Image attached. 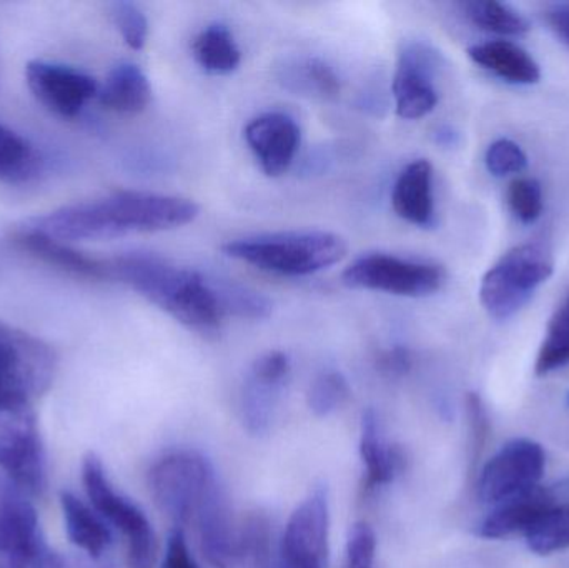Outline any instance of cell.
Returning a JSON list of instances; mask_svg holds the SVG:
<instances>
[{
  "instance_id": "obj_43",
  "label": "cell",
  "mask_w": 569,
  "mask_h": 568,
  "mask_svg": "<svg viewBox=\"0 0 569 568\" xmlns=\"http://www.w3.org/2000/svg\"><path fill=\"white\" fill-rule=\"evenodd\" d=\"M36 568H72L69 566L66 559L59 554L52 552V550H47L43 554L42 559L39 560Z\"/></svg>"
},
{
  "instance_id": "obj_16",
  "label": "cell",
  "mask_w": 569,
  "mask_h": 568,
  "mask_svg": "<svg viewBox=\"0 0 569 568\" xmlns=\"http://www.w3.org/2000/svg\"><path fill=\"white\" fill-rule=\"evenodd\" d=\"M246 140L263 172L279 177L293 163L300 149L301 132L287 113L270 112L257 117L246 127Z\"/></svg>"
},
{
  "instance_id": "obj_41",
  "label": "cell",
  "mask_w": 569,
  "mask_h": 568,
  "mask_svg": "<svg viewBox=\"0 0 569 568\" xmlns=\"http://www.w3.org/2000/svg\"><path fill=\"white\" fill-rule=\"evenodd\" d=\"M411 366H413V359H411L410 350L405 347H395L378 357V369L387 376H405L410 372Z\"/></svg>"
},
{
  "instance_id": "obj_19",
  "label": "cell",
  "mask_w": 569,
  "mask_h": 568,
  "mask_svg": "<svg viewBox=\"0 0 569 568\" xmlns=\"http://www.w3.org/2000/svg\"><path fill=\"white\" fill-rule=\"evenodd\" d=\"M391 203L397 216L408 223L433 226V167L428 160H415L401 170L393 186Z\"/></svg>"
},
{
  "instance_id": "obj_14",
  "label": "cell",
  "mask_w": 569,
  "mask_h": 568,
  "mask_svg": "<svg viewBox=\"0 0 569 568\" xmlns=\"http://www.w3.org/2000/svg\"><path fill=\"white\" fill-rule=\"evenodd\" d=\"M440 57L427 43H407L398 57L393 97L401 119L417 120L433 112L438 103L435 86Z\"/></svg>"
},
{
  "instance_id": "obj_38",
  "label": "cell",
  "mask_w": 569,
  "mask_h": 568,
  "mask_svg": "<svg viewBox=\"0 0 569 568\" xmlns=\"http://www.w3.org/2000/svg\"><path fill=\"white\" fill-rule=\"evenodd\" d=\"M377 536L367 522L353 524L348 534L347 568H375Z\"/></svg>"
},
{
  "instance_id": "obj_22",
  "label": "cell",
  "mask_w": 569,
  "mask_h": 568,
  "mask_svg": "<svg viewBox=\"0 0 569 568\" xmlns=\"http://www.w3.org/2000/svg\"><path fill=\"white\" fill-rule=\"evenodd\" d=\"M97 99L106 109L122 116H136L152 100V87L143 70L136 63L123 62L113 67Z\"/></svg>"
},
{
  "instance_id": "obj_10",
  "label": "cell",
  "mask_w": 569,
  "mask_h": 568,
  "mask_svg": "<svg viewBox=\"0 0 569 568\" xmlns=\"http://www.w3.org/2000/svg\"><path fill=\"white\" fill-rule=\"evenodd\" d=\"M547 469V454L530 439L510 440L481 469L478 497L487 506H500L540 487Z\"/></svg>"
},
{
  "instance_id": "obj_2",
  "label": "cell",
  "mask_w": 569,
  "mask_h": 568,
  "mask_svg": "<svg viewBox=\"0 0 569 568\" xmlns=\"http://www.w3.org/2000/svg\"><path fill=\"white\" fill-rule=\"evenodd\" d=\"M107 276L126 283L190 330L210 336L223 313L213 280L150 253H123L107 260Z\"/></svg>"
},
{
  "instance_id": "obj_23",
  "label": "cell",
  "mask_w": 569,
  "mask_h": 568,
  "mask_svg": "<svg viewBox=\"0 0 569 568\" xmlns=\"http://www.w3.org/2000/svg\"><path fill=\"white\" fill-rule=\"evenodd\" d=\"M60 507L70 542L90 560L102 559L112 544V534L102 517L72 492L60 494Z\"/></svg>"
},
{
  "instance_id": "obj_24",
  "label": "cell",
  "mask_w": 569,
  "mask_h": 568,
  "mask_svg": "<svg viewBox=\"0 0 569 568\" xmlns=\"http://www.w3.org/2000/svg\"><path fill=\"white\" fill-rule=\"evenodd\" d=\"M46 167L40 150L16 130L0 123V182L27 183Z\"/></svg>"
},
{
  "instance_id": "obj_18",
  "label": "cell",
  "mask_w": 569,
  "mask_h": 568,
  "mask_svg": "<svg viewBox=\"0 0 569 568\" xmlns=\"http://www.w3.org/2000/svg\"><path fill=\"white\" fill-rule=\"evenodd\" d=\"M10 239L23 252L30 253L36 259L70 273V276L89 280L109 279V276H107V260L86 256V253L67 246L66 242L50 239V237L33 232V230L23 229V227L13 230Z\"/></svg>"
},
{
  "instance_id": "obj_45",
  "label": "cell",
  "mask_w": 569,
  "mask_h": 568,
  "mask_svg": "<svg viewBox=\"0 0 569 568\" xmlns=\"http://www.w3.org/2000/svg\"><path fill=\"white\" fill-rule=\"evenodd\" d=\"M77 568H110V567H102V566H90V564H82V566H77Z\"/></svg>"
},
{
  "instance_id": "obj_25",
  "label": "cell",
  "mask_w": 569,
  "mask_h": 568,
  "mask_svg": "<svg viewBox=\"0 0 569 568\" xmlns=\"http://www.w3.org/2000/svg\"><path fill=\"white\" fill-rule=\"evenodd\" d=\"M192 52L197 63L213 76L232 73L242 62L236 37L223 23L207 26L193 40Z\"/></svg>"
},
{
  "instance_id": "obj_31",
  "label": "cell",
  "mask_w": 569,
  "mask_h": 568,
  "mask_svg": "<svg viewBox=\"0 0 569 568\" xmlns=\"http://www.w3.org/2000/svg\"><path fill=\"white\" fill-rule=\"evenodd\" d=\"M350 397L347 377L338 370L321 372L308 389V407L317 417H328Z\"/></svg>"
},
{
  "instance_id": "obj_30",
  "label": "cell",
  "mask_w": 569,
  "mask_h": 568,
  "mask_svg": "<svg viewBox=\"0 0 569 568\" xmlns=\"http://www.w3.org/2000/svg\"><path fill=\"white\" fill-rule=\"evenodd\" d=\"M212 280L226 316L232 313V316L243 317V319H266V317H269L272 306L266 297L260 296L256 290L227 282V280Z\"/></svg>"
},
{
  "instance_id": "obj_13",
  "label": "cell",
  "mask_w": 569,
  "mask_h": 568,
  "mask_svg": "<svg viewBox=\"0 0 569 568\" xmlns=\"http://www.w3.org/2000/svg\"><path fill=\"white\" fill-rule=\"evenodd\" d=\"M47 550L36 507L19 489H0V568H36Z\"/></svg>"
},
{
  "instance_id": "obj_20",
  "label": "cell",
  "mask_w": 569,
  "mask_h": 568,
  "mask_svg": "<svg viewBox=\"0 0 569 568\" xmlns=\"http://www.w3.org/2000/svg\"><path fill=\"white\" fill-rule=\"evenodd\" d=\"M360 457L365 467V492L393 482L407 462L400 447L387 446L381 440L380 422L373 409L365 410L361 416Z\"/></svg>"
},
{
  "instance_id": "obj_26",
  "label": "cell",
  "mask_w": 569,
  "mask_h": 568,
  "mask_svg": "<svg viewBox=\"0 0 569 568\" xmlns=\"http://www.w3.org/2000/svg\"><path fill=\"white\" fill-rule=\"evenodd\" d=\"M461 10L473 26L498 36H523L531 29L527 17L510 3L497 2V0H471V2L461 3Z\"/></svg>"
},
{
  "instance_id": "obj_36",
  "label": "cell",
  "mask_w": 569,
  "mask_h": 568,
  "mask_svg": "<svg viewBox=\"0 0 569 568\" xmlns=\"http://www.w3.org/2000/svg\"><path fill=\"white\" fill-rule=\"evenodd\" d=\"M112 19L122 36L123 42L133 50L143 49L149 36V22L146 13L130 2H116L112 6Z\"/></svg>"
},
{
  "instance_id": "obj_3",
  "label": "cell",
  "mask_w": 569,
  "mask_h": 568,
  "mask_svg": "<svg viewBox=\"0 0 569 568\" xmlns=\"http://www.w3.org/2000/svg\"><path fill=\"white\" fill-rule=\"evenodd\" d=\"M347 242L337 233L280 232L230 240L223 252L277 276L305 277L341 262Z\"/></svg>"
},
{
  "instance_id": "obj_21",
  "label": "cell",
  "mask_w": 569,
  "mask_h": 568,
  "mask_svg": "<svg viewBox=\"0 0 569 568\" xmlns=\"http://www.w3.org/2000/svg\"><path fill=\"white\" fill-rule=\"evenodd\" d=\"M468 56L477 66L493 76L517 86L540 82L541 69L537 60L510 40H491L470 47Z\"/></svg>"
},
{
  "instance_id": "obj_15",
  "label": "cell",
  "mask_w": 569,
  "mask_h": 568,
  "mask_svg": "<svg viewBox=\"0 0 569 568\" xmlns=\"http://www.w3.org/2000/svg\"><path fill=\"white\" fill-rule=\"evenodd\" d=\"M192 522L199 534L200 550L213 568H233L240 557V530L233 524L229 497L219 480L210 486Z\"/></svg>"
},
{
  "instance_id": "obj_37",
  "label": "cell",
  "mask_w": 569,
  "mask_h": 568,
  "mask_svg": "<svg viewBox=\"0 0 569 568\" xmlns=\"http://www.w3.org/2000/svg\"><path fill=\"white\" fill-rule=\"evenodd\" d=\"M467 406L468 419V444H470V466L475 467L483 454L487 446L488 436H490V417H488L487 406L478 393L470 392L465 400Z\"/></svg>"
},
{
  "instance_id": "obj_5",
  "label": "cell",
  "mask_w": 569,
  "mask_h": 568,
  "mask_svg": "<svg viewBox=\"0 0 569 568\" xmlns=\"http://www.w3.org/2000/svg\"><path fill=\"white\" fill-rule=\"evenodd\" d=\"M56 369L46 342L0 322V412L33 407L52 386Z\"/></svg>"
},
{
  "instance_id": "obj_29",
  "label": "cell",
  "mask_w": 569,
  "mask_h": 568,
  "mask_svg": "<svg viewBox=\"0 0 569 568\" xmlns=\"http://www.w3.org/2000/svg\"><path fill=\"white\" fill-rule=\"evenodd\" d=\"M528 549L537 556H551L569 549V506H555L527 534Z\"/></svg>"
},
{
  "instance_id": "obj_17",
  "label": "cell",
  "mask_w": 569,
  "mask_h": 568,
  "mask_svg": "<svg viewBox=\"0 0 569 568\" xmlns=\"http://www.w3.org/2000/svg\"><path fill=\"white\" fill-rule=\"evenodd\" d=\"M557 506V499L550 489L537 487L517 499L508 500L495 507L493 512L485 517L478 526L481 539L498 540L527 534L548 510Z\"/></svg>"
},
{
  "instance_id": "obj_44",
  "label": "cell",
  "mask_w": 569,
  "mask_h": 568,
  "mask_svg": "<svg viewBox=\"0 0 569 568\" xmlns=\"http://www.w3.org/2000/svg\"><path fill=\"white\" fill-rule=\"evenodd\" d=\"M551 494H553L555 499L558 497H569V477L567 479L560 480L557 486L551 487Z\"/></svg>"
},
{
  "instance_id": "obj_11",
  "label": "cell",
  "mask_w": 569,
  "mask_h": 568,
  "mask_svg": "<svg viewBox=\"0 0 569 568\" xmlns=\"http://www.w3.org/2000/svg\"><path fill=\"white\" fill-rule=\"evenodd\" d=\"M330 506L323 486H318L293 510L282 539L280 568H325L328 556Z\"/></svg>"
},
{
  "instance_id": "obj_39",
  "label": "cell",
  "mask_w": 569,
  "mask_h": 568,
  "mask_svg": "<svg viewBox=\"0 0 569 568\" xmlns=\"http://www.w3.org/2000/svg\"><path fill=\"white\" fill-rule=\"evenodd\" d=\"M290 359H288L287 353L273 350V352L263 353L253 362L249 376L262 380V382L283 387L288 377H290Z\"/></svg>"
},
{
  "instance_id": "obj_46",
  "label": "cell",
  "mask_w": 569,
  "mask_h": 568,
  "mask_svg": "<svg viewBox=\"0 0 569 568\" xmlns=\"http://www.w3.org/2000/svg\"><path fill=\"white\" fill-rule=\"evenodd\" d=\"M567 403H568V407H569V392H568V396H567Z\"/></svg>"
},
{
  "instance_id": "obj_4",
  "label": "cell",
  "mask_w": 569,
  "mask_h": 568,
  "mask_svg": "<svg viewBox=\"0 0 569 568\" xmlns=\"http://www.w3.org/2000/svg\"><path fill=\"white\" fill-rule=\"evenodd\" d=\"M553 272V253L545 243L515 247L485 273L481 303L495 320L511 319L533 299Z\"/></svg>"
},
{
  "instance_id": "obj_32",
  "label": "cell",
  "mask_w": 569,
  "mask_h": 568,
  "mask_svg": "<svg viewBox=\"0 0 569 568\" xmlns=\"http://www.w3.org/2000/svg\"><path fill=\"white\" fill-rule=\"evenodd\" d=\"M508 206L525 226L537 222L545 209L543 187L537 179L521 177L508 187Z\"/></svg>"
},
{
  "instance_id": "obj_1",
  "label": "cell",
  "mask_w": 569,
  "mask_h": 568,
  "mask_svg": "<svg viewBox=\"0 0 569 568\" xmlns=\"http://www.w3.org/2000/svg\"><path fill=\"white\" fill-rule=\"evenodd\" d=\"M199 212V206L183 197L123 190L102 199L62 207L27 220L22 227L66 243L109 240L130 233L179 229L193 222Z\"/></svg>"
},
{
  "instance_id": "obj_33",
  "label": "cell",
  "mask_w": 569,
  "mask_h": 568,
  "mask_svg": "<svg viewBox=\"0 0 569 568\" xmlns=\"http://www.w3.org/2000/svg\"><path fill=\"white\" fill-rule=\"evenodd\" d=\"M291 82L297 83L298 90L311 92L315 96L337 97L340 93V80L328 63L320 59H307L293 70Z\"/></svg>"
},
{
  "instance_id": "obj_12",
  "label": "cell",
  "mask_w": 569,
  "mask_h": 568,
  "mask_svg": "<svg viewBox=\"0 0 569 568\" xmlns=\"http://www.w3.org/2000/svg\"><path fill=\"white\" fill-rule=\"evenodd\" d=\"M27 86L37 100L56 116L73 119L96 99L99 83L90 73L63 63L32 60L26 67Z\"/></svg>"
},
{
  "instance_id": "obj_35",
  "label": "cell",
  "mask_w": 569,
  "mask_h": 568,
  "mask_svg": "<svg viewBox=\"0 0 569 568\" xmlns=\"http://www.w3.org/2000/svg\"><path fill=\"white\" fill-rule=\"evenodd\" d=\"M485 163L491 176L507 177L525 172L528 167V157L513 140L498 139L488 147Z\"/></svg>"
},
{
  "instance_id": "obj_7",
  "label": "cell",
  "mask_w": 569,
  "mask_h": 568,
  "mask_svg": "<svg viewBox=\"0 0 569 568\" xmlns=\"http://www.w3.org/2000/svg\"><path fill=\"white\" fill-rule=\"evenodd\" d=\"M216 480V470L206 457L179 450L153 464L149 489L160 512L182 529L192 522L207 490Z\"/></svg>"
},
{
  "instance_id": "obj_40",
  "label": "cell",
  "mask_w": 569,
  "mask_h": 568,
  "mask_svg": "<svg viewBox=\"0 0 569 568\" xmlns=\"http://www.w3.org/2000/svg\"><path fill=\"white\" fill-rule=\"evenodd\" d=\"M162 568H199L187 544L186 532L180 527H176L167 540L166 559Z\"/></svg>"
},
{
  "instance_id": "obj_27",
  "label": "cell",
  "mask_w": 569,
  "mask_h": 568,
  "mask_svg": "<svg viewBox=\"0 0 569 568\" xmlns=\"http://www.w3.org/2000/svg\"><path fill=\"white\" fill-rule=\"evenodd\" d=\"M282 389L283 387L247 377L242 393V417L246 429L252 436H263L269 432L276 419Z\"/></svg>"
},
{
  "instance_id": "obj_6",
  "label": "cell",
  "mask_w": 569,
  "mask_h": 568,
  "mask_svg": "<svg viewBox=\"0 0 569 568\" xmlns=\"http://www.w3.org/2000/svg\"><path fill=\"white\" fill-rule=\"evenodd\" d=\"M82 482L96 512L126 537L129 568H153L157 540L149 519L132 500L113 489L96 454H87L83 459Z\"/></svg>"
},
{
  "instance_id": "obj_28",
  "label": "cell",
  "mask_w": 569,
  "mask_h": 568,
  "mask_svg": "<svg viewBox=\"0 0 569 568\" xmlns=\"http://www.w3.org/2000/svg\"><path fill=\"white\" fill-rule=\"evenodd\" d=\"M569 366V297L548 323L547 336L535 362L538 377L550 376Z\"/></svg>"
},
{
  "instance_id": "obj_42",
  "label": "cell",
  "mask_w": 569,
  "mask_h": 568,
  "mask_svg": "<svg viewBox=\"0 0 569 568\" xmlns=\"http://www.w3.org/2000/svg\"><path fill=\"white\" fill-rule=\"evenodd\" d=\"M543 16L551 30L569 47V2L551 3Z\"/></svg>"
},
{
  "instance_id": "obj_8",
  "label": "cell",
  "mask_w": 569,
  "mask_h": 568,
  "mask_svg": "<svg viewBox=\"0 0 569 568\" xmlns=\"http://www.w3.org/2000/svg\"><path fill=\"white\" fill-rule=\"evenodd\" d=\"M0 470L20 492L46 490V449L33 407L0 412Z\"/></svg>"
},
{
  "instance_id": "obj_34",
  "label": "cell",
  "mask_w": 569,
  "mask_h": 568,
  "mask_svg": "<svg viewBox=\"0 0 569 568\" xmlns=\"http://www.w3.org/2000/svg\"><path fill=\"white\" fill-rule=\"evenodd\" d=\"M240 557L253 568H269L270 524L266 516L249 517L240 530Z\"/></svg>"
},
{
  "instance_id": "obj_9",
  "label": "cell",
  "mask_w": 569,
  "mask_h": 568,
  "mask_svg": "<svg viewBox=\"0 0 569 568\" xmlns=\"http://www.w3.org/2000/svg\"><path fill=\"white\" fill-rule=\"evenodd\" d=\"M447 273L440 266L400 259L387 253L360 257L345 269L341 280L351 289L378 290L400 297H427L443 287Z\"/></svg>"
}]
</instances>
